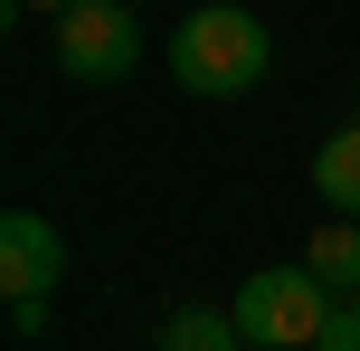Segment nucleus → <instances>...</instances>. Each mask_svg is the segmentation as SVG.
Wrapping results in <instances>:
<instances>
[{
  "mask_svg": "<svg viewBox=\"0 0 360 351\" xmlns=\"http://www.w3.org/2000/svg\"><path fill=\"white\" fill-rule=\"evenodd\" d=\"M237 342V314H180L171 323V351H228Z\"/></svg>",
  "mask_w": 360,
  "mask_h": 351,
  "instance_id": "nucleus-7",
  "label": "nucleus"
},
{
  "mask_svg": "<svg viewBox=\"0 0 360 351\" xmlns=\"http://www.w3.org/2000/svg\"><path fill=\"white\" fill-rule=\"evenodd\" d=\"M323 351H360V295L332 304V323H323Z\"/></svg>",
  "mask_w": 360,
  "mask_h": 351,
  "instance_id": "nucleus-8",
  "label": "nucleus"
},
{
  "mask_svg": "<svg viewBox=\"0 0 360 351\" xmlns=\"http://www.w3.org/2000/svg\"><path fill=\"white\" fill-rule=\"evenodd\" d=\"M313 200H323L332 219H360V124L313 152Z\"/></svg>",
  "mask_w": 360,
  "mask_h": 351,
  "instance_id": "nucleus-5",
  "label": "nucleus"
},
{
  "mask_svg": "<svg viewBox=\"0 0 360 351\" xmlns=\"http://www.w3.org/2000/svg\"><path fill=\"white\" fill-rule=\"evenodd\" d=\"M133 57H143L133 0H76V10H57V67L76 86H114V76H133Z\"/></svg>",
  "mask_w": 360,
  "mask_h": 351,
  "instance_id": "nucleus-3",
  "label": "nucleus"
},
{
  "mask_svg": "<svg viewBox=\"0 0 360 351\" xmlns=\"http://www.w3.org/2000/svg\"><path fill=\"white\" fill-rule=\"evenodd\" d=\"M228 314H237V333L266 342V351H313L323 323H332V285L313 276V266H266V276L237 285Z\"/></svg>",
  "mask_w": 360,
  "mask_h": 351,
  "instance_id": "nucleus-2",
  "label": "nucleus"
},
{
  "mask_svg": "<svg viewBox=\"0 0 360 351\" xmlns=\"http://www.w3.org/2000/svg\"><path fill=\"white\" fill-rule=\"evenodd\" d=\"M57 276H67V238H57V219L10 209V219H0V285H10V295H57Z\"/></svg>",
  "mask_w": 360,
  "mask_h": 351,
  "instance_id": "nucleus-4",
  "label": "nucleus"
},
{
  "mask_svg": "<svg viewBox=\"0 0 360 351\" xmlns=\"http://www.w3.org/2000/svg\"><path fill=\"white\" fill-rule=\"evenodd\" d=\"M266 57H275V38H266V19L256 10H237V0H209V10H190L171 29V76L190 95H247V86H266Z\"/></svg>",
  "mask_w": 360,
  "mask_h": 351,
  "instance_id": "nucleus-1",
  "label": "nucleus"
},
{
  "mask_svg": "<svg viewBox=\"0 0 360 351\" xmlns=\"http://www.w3.org/2000/svg\"><path fill=\"white\" fill-rule=\"evenodd\" d=\"M133 10H143V0H133Z\"/></svg>",
  "mask_w": 360,
  "mask_h": 351,
  "instance_id": "nucleus-10",
  "label": "nucleus"
},
{
  "mask_svg": "<svg viewBox=\"0 0 360 351\" xmlns=\"http://www.w3.org/2000/svg\"><path fill=\"white\" fill-rule=\"evenodd\" d=\"M10 10H48V19H57V10H76V0H10Z\"/></svg>",
  "mask_w": 360,
  "mask_h": 351,
  "instance_id": "nucleus-9",
  "label": "nucleus"
},
{
  "mask_svg": "<svg viewBox=\"0 0 360 351\" xmlns=\"http://www.w3.org/2000/svg\"><path fill=\"white\" fill-rule=\"evenodd\" d=\"M304 266L332 285V295H360V219H323L304 247Z\"/></svg>",
  "mask_w": 360,
  "mask_h": 351,
  "instance_id": "nucleus-6",
  "label": "nucleus"
}]
</instances>
